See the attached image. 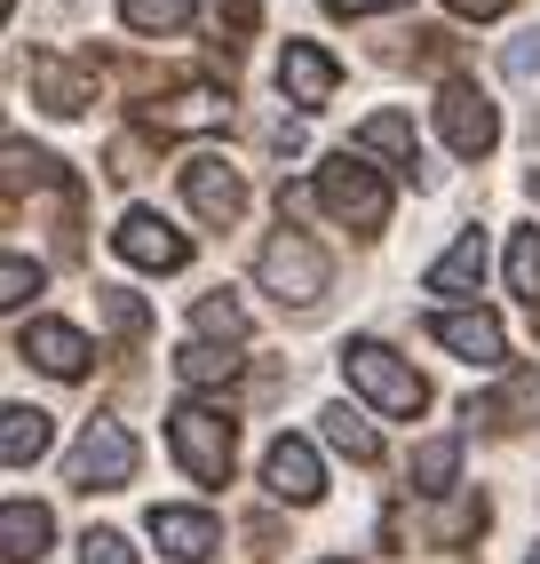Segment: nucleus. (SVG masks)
<instances>
[{
    "instance_id": "f257e3e1",
    "label": "nucleus",
    "mask_w": 540,
    "mask_h": 564,
    "mask_svg": "<svg viewBox=\"0 0 540 564\" xmlns=\"http://www.w3.org/2000/svg\"><path fill=\"white\" fill-rule=\"evenodd\" d=\"M168 437H175V462L199 477V485H223L230 462H239V422H230V405H175L168 413Z\"/></svg>"
},
{
    "instance_id": "f03ea898",
    "label": "nucleus",
    "mask_w": 540,
    "mask_h": 564,
    "mask_svg": "<svg viewBox=\"0 0 540 564\" xmlns=\"http://www.w3.org/2000/svg\"><path fill=\"white\" fill-rule=\"evenodd\" d=\"M318 199L350 223V231H381V223H390V183H381V167H366L358 152H334L318 167Z\"/></svg>"
},
{
    "instance_id": "7ed1b4c3",
    "label": "nucleus",
    "mask_w": 540,
    "mask_h": 564,
    "mask_svg": "<svg viewBox=\"0 0 540 564\" xmlns=\"http://www.w3.org/2000/svg\"><path fill=\"white\" fill-rule=\"evenodd\" d=\"M342 373H350L381 413H421V405H430V382H421L390 343H350V350H342Z\"/></svg>"
},
{
    "instance_id": "20e7f679",
    "label": "nucleus",
    "mask_w": 540,
    "mask_h": 564,
    "mask_svg": "<svg viewBox=\"0 0 540 564\" xmlns=\"http://www.w3.org/2000/svg\"><path fill=\"white\" fill-rule=\"evenodd\" d=\"M64 477L80 485V494H120L136 477V437L120 422H88L80 445H72V462H64Z\"/></svg>"
},
{
    "instance_id": "39448f33",
    "label": "nucleus",
    "mask_w": 540,
    "mask_h": 564,
    "mask_svg": "<svg viewBox=\"0 0 540 564\" xmlns=\"http://www.w3.org/2000/svg\"><path fill=\"white\" fill-rule=\"evenodd\" d=\"M255 271H262V286L279 294V303H318V294H326V279H334V262H326L311 239H302V231H279V239L262 247V262H255Z\"/></svg>"
},
{
    "instance_id": "423d86ee",
    "label": "nucleus",
    "mask_w": 540,
    "mask_h": 564,
    "mask_svg": "<svg viewBox=\"0 0 540 564\" xmlns=\"http://www.w3.org/2000/svg\"><path fill=\"white\" fill-rule=\"evenodd\" d=\"M438 128H445V143H453L461 160H485L493 143H500V111H493V96H485V88L445 80V96H438Z\"/></svg>"
},
{
    "instance_id": "0eeeda50",
    "label": "nucleus",
    "mask_w": 540,
    "mask_h": 564,
    "mask_svg": "<svg viewBox=\"0 0 540 564\" xmlns=\"http://www.w3.org/2000/svg\"><path fill=\"white\" fill-rule=\"evenodd\" d=\"M111 247H120L136 271H183V262H191V239L175 231L168 215H151V207H128L120 231H111Z\"/></svg>"
},
{
    "instance_id": "6e6552de",
    "label": "nucleus",
    "mask_w": 540,
    "mask_h": 564,
    "mask_svg": "<svg viewBox=\"0 0 540 564\" xmlns=\"http://www.w3.org/2000/svg\"><path fill=\"white\" fill-rule=\"evenodd\" d=\"M183 192H191V207H199L215 231L223 223H239L247 215V183H239V167H223L215 152H199V160H183Z\"/></svg>"
},
{
    "instance_id": "1a4fd4ad",
    "label": "nucleus",
    "mask_w": 540,
    "mask_h": 564,
    "mask_svg": "<svg viewBox=\"0 0 540 564\" xmlns=\"http://www.w3.org/2000/svg\"><path fill=\"white\" fill-rule=\"evenodd\" d=\"M17 358H32V366H48V373H88V334L80 326H64V318H32V326H17Z\"/></svg>"
},
{
    "instance_id": "9d476101",
    "label": "nucleus",
    "mask_w": 540,
    "mask_h": 564,
    "mask_svg": "<svg viewBox=\"0 0 540 564\" xmlns=\"http://www.w3.org/2000/svg\"><path fill=\"white\" fill-rule=\"evenodd\" d=\"M262 477H270V494H279V501H294V509H311V501L326 494V469H318V454H311L302 437H270Z\"/></svg>"
},
{
    "instance_id": "9b49d317",
    "label": "nucleus",
    "mask_w": 540,
    "mask_h": 564,
    "mask_svg": "<svg viewBox=\"0 0 540 564\" xmlns=\"http://www.w3.org/2000/svg\"><path fill=\"white\" fill-rule=\"evenodd\" d=\"M430 334H438L453 358H469V366H500V358H509V334H500L493 311H438Z\"/></svg>"
},
{
    "instance_id": "f8f14e48",
    "label": "nucleus",
    "mask_w": 540,
    "mask_h": 564,
    "mask_svg": "<svg viewBox=\"0 0 540 564\" xmlns=\"http://www.w3.org/2000/svg\"><path fill=\"white\" fill-rule=\"evenodd\" d=\"M279 88H287L302 111H318V104H334V88H342V64H334L318 41H287V56H279Z\"/></svg>"
},
{
    "instance_id": "ddd939ff",
    "label": "nucleus",
    "mask_w": 540,
    "mask_h": 564,
    "mask_svg": "<svg viewBox=\"0 0 540 564\" xmlns=\"http://www.w3.org/2000/svg\"><path fill=\"white\" fill-rule=\"evenodd\" d=\"M151 541H160L175 564H207L223 549V524L207 509H151Z\"/></svg>"
},
{
    "instance_id": "4468645a",
    "label": "nucleus",
    "mask_w": 540,
    "mask_h": 564,
    "mask_svg": "<svg viewBox=\"0 0 540 564\" xmlns=\"http://www.w3.org/2000/svg\"><path fill=\"white\" fill-rule=\"evenodd\" d=\"M223 120H230V104L215 88H175L168 104H143L151 135H199V128H223Z\"/></svg>"
},
{
    "instance_id": "2eb2a0df",
    "label": "nucleus",
    "mask_w": 540,
    "mask_h": 564,
    "mask_svg": "<svg viewBox=\"0 0 540 564\" xmlns=\"http://www.w3.org/2000/svg\"><path fill=\"white\" fill-rule=\"evenodd\" d=\"M32 88L48 96V111H88L96 104V64H64V56H32Z\"/></svg>"
},
{
    "instance_id": "dca6fc26",
    "label": "nucleus",
    "mask_w": 540,
    "mask_h": 564,
    "mask_svg": "<svg viewBox=\"0 0 540 564\" xmlns=\"http://www.w3.org/2000/svg\"><path fill=\"white\" fill-rule=\"evenodd\" d=\"M469 422H493V430H525V422H540V366H517L485 405H469Z\"/></svg>"
},
{
    "instance_id": "f3484780",
    "label": "nucleus",
    "mask_w": 540,
    "mask_h": 564,
    "mask_svg": "<svg viewBox=\"0 0 540 564\" xmlns=\"http://www.w3.org/2000/svg\"><path fill=\"white\" fill-rule=\"evenodd\" d=\"M48 533H56V524H48L41 501H9V509H0V556H9V564H41Z\"/></svg>"
},
{
    "instance_id": "a211bd4d",
    "label": "nucleus",
    "mask_w": 540,
    "mask_h": 564,
    "mask_svg": "<svg viewBox=\"0 0 540 564\" xmlns=\"http://www.w3.org/2000/svg\"><path fill=\"white\" fill-rule=\"evenodd\" d=\"M48 454V413L41 405H9L0 413V462L24 469V462H41Z\"/></svg>"
},
{
    "instance_id": "6ab92c4d",
    "label": "nucleus",
    "mask_w": 540,
    "mask_h": 564,
    "mask_svg": "<svg viewBox=\"0 0 540 564\" xmlns=\"http://www.w3.org/2000/svg\"><path fill=\"white\" fill-rule=\"evenodd\" d=\"M477 279H485V239H477V231H461V239L430 262V294H469Z\"/></svg>"
},
{
    "instance_id": "aec40b11",
    "label": "nucleus",
    "mask_w": 540,
    "mask_h": 564,
    "mask_svg": "<svg viewBox=\"0 0 540 564\" xmlns=\"http://www.w3.org/2000/svg\"><path fill=\"white\" fill-rule=\"evenodd\" d=\"M191 326H199V343H215V350H239V343H247V311L230 303V294H199Z\"/></svg>"
},
{
    "instance_id": "412c9836",
    "label": "nucleus",
    "mask_w": 540,
    "mask_h": 564,
    "mask_svg": "<svg viewBox=\"0 0 540 564\" xmlns=\"http://www.w3.org/2000/svg\"><path fill=\"white\" fill-rule=\"evenodd\" d=\"M358 143H366V152H390L398 167H421V143H413V120H406V111H374V120L358 128Z\"/></svg>"
},
{
    "instance_id": "4be33fe9",
    "label": "nucleus",
    "mask_w": 540,
    "mask_h": 564,
    "mask_svg": "<svg viewBox=\"0 0 540 564\" xmlns=\"http://www.w3.org/2000/svg\"><path fill=\"white\" fill-rule=\"evenodd\" d=\"M318 422H326V437H334L350 462H381V437H374V422H366V413H350V405H326Z\"/></svg>"
},
{
    "instance_id": "5701e85b",
    "label": "nucleus",
    "mask_w": 540,
    "mask_h": 564,
    "mask_svg": "<svg viewBox=\"0 0 540 564\" xmlns=\"http://www.w3.org/2000/svg\"><path fill=\"white\" fill-rule=\"evenodd\" d=\"M461 469V437H430V445H413V485L421 494H445Z\"/></svg>"
},
{
    "instance_id": "b1692460",
    "label": "nucleus",
    "mask_w": 540,
    "mask_h": 564,
    "mask_svg": "<svg viewBox=\"0 0 540 564\" xmlns=\"http://www.w3.org/2000/svg\"><path fill=\"white\" fill-rule=\"evenodd\" d=\"M509 286H517V303L540 318V231H517L509 239Z\"/></svg>"
},
{
    "instance_id": "393cba45",
    "label": "nucleus",
    "mask_w": 540,
    "mask_h": 564,
    "mask_svg": "<svg viewBox=\"0 0 540 564\" xmlns=\"http://www.w3.org/2000/svg\"><path fill=\"white\" fill-rule=\"evenodd\" d=\"M191 9H199V0H120V17H128L136 32H183Z\"/></svg>"
},
{
    "instance_id": "a878e982",
    "label": "nucleus",
    "mask_w": 540,
    "mask_h": 564,
    "mask_svg": "<svg viewBox=\"0 0 540 564\" xmlns=\"http://www.w3.org/2000/svg\"><path fill=\"white\" fill-rule=\"evenodd\" d=\"M175 373H183V382H230V373H239V350H215V343H191V350L175 358Z\"/></svg>"
},
{
    "instance_id": "bb28decb",
    "label": "nucleus",
    "mask_w": 540,
    "mask_h": 564,
    "mask_svg": "<svg viewBox=\"0 0 540 564\" xmlns=\"http://www.w3.org/2000/svg\"><path fill=\"white\" fill-rule=\"evenodd\" d=\"M24 183H56V160L32 152L24 135H9V192H24Z\"/></svg>"
},
{
    "instance_id": "cd10ccee",
    "label": "nucleus",
    "mask_w": 540,
    "mask_h": 564,
    "mask_svg": "<svg viewBox=\"0 0 540 564\" xmlns=\"http://www.w3.org/2000/svg\"><path fill=\"white\" fill-rule=\"evenodd\" d=\"M96 303H104V326H111V334H128V343L143 334V303H136L128 286H96Z\"/></svg>"
},
{
    "instance_id": "c85d7f7f",
    "label": "nucleus",
    "mask_w": 540,
    "mask_h": 564,
    "mask_svg": "<svg viewBox=\"0 0 540 564\" xmlns=\"http://www.w3.org/2000/svg\"><path fill=\"white\" fill-rule=\"evenodd\" d=\"M32 294H41V262H24V254H9V262H0V303H9V311H24Z\"/></svg>"
},
{
    "instance_id": "c756f323",
    "label": "nucleus",
    "mask_w": 540,
    "mask_h": 564,
    "mask_svg": "<svg viewBox=\"0 0 540 564\" xmlns=\"http://www.w3.org/2000/svg\"><path fill=\"white\" fill-rule=\"evenodd\" d=\"M80 564H136V549H128L120 533H88V541H80Z\"/></svg>"
},
{
    "instance_id": "7c9ffc66",
    "label": "nucleus",
    "mask_w": 540,
    "mask_h": 564,
    "mask_svg": "<svg viewBox=\"0 0 540 564\" xmlns=\"http://www.w3.org/2000/svg\"><path fill=\"white\" fill-rule=\"evenodd\" d=\"M509 72H517V80H532V72H540V32H525V41L509 48Z\"/></svg>"
},
{
    "instance_id": "2f4dec72",
    "label": "nucleus",
    "mask_w": 540,
    "mask_h": 564,
    "mask_svg": "<svg viewBox=\"0 0 540 564\" xmlns=\"http://www.w3.org/2000/svg\"><path fill=\"white\" fill-rule=\"evenodd\" d=\"M334 17H374V9H406V0H326Z\"/></svg>"
},
{
    "instance_id": "473e14b6",
    "label": "nucleus",
    "mask_w": 540,
    "mask_h": 564,
    "mask_svg": "<svg viewBox=\"0 0 540 564\" xmlns=\"http://www.w3.org/2000/svg\"><path fill=\"white\" fill-rule=\"evenodd\" d=\"M445 9H453V17H500L509 0H445Z\"/></svg>"
},
{
    "instance_id": "72a5a7b5",
    "label": "nucleus",
    "mask_w": 540,
    "mask_h": 564,
    "mask_svg": "<svg viewBox=\"0 0 540 564\" xmlns=\"http://www.w3.org/2000/svg\"><path fill=\"white\" fill-rule=\"evenodd\" d=\"M230 9V32H255V0H223Z\"/></svg>"
},
{
    "instance_id": "f704fd0d",
    "label": "nucleus",
    "mask_w": 540,
    "mask_h": 564,
    "mask_svg": "<svg viewBox=\"0 0 540 564\" xmlns=\"http://www.w3.org/2000/svg\"><path fill=\"white\" fill-rule=\"evenodd\" d=\"M525 564H540V549H532V556H525Z\"/></svg>"
},
{
    "instance_id": "c9c22d12",
    "label": "nucleus",
    "mask_w": 540,
    "mask_h": 564,
    "mask_svg": "<svg viewBox=\"0 0 540 564\" xmlns=\"http://www.w3.org/2000/svg\"><path fill=\"white\" fill-rule=\"evenodd\" d=\"M532 192H540V183H532Z\"/></svg>"
},
{
    "instance_id": "e433bc0d",
    "label": "nucleus",
    "mask_w": 540,
    "mask_h": 564,
    "mask_svg": "<svg viewBox=\"0 0 540 564\" xmlns=\"http://www.w3.org/2000/svg\"><path fill=\"white\" fill-rule=\"evenodd\" d=\"M532 128H540V120H532Z\"/></svg>"
}]
</instances>
